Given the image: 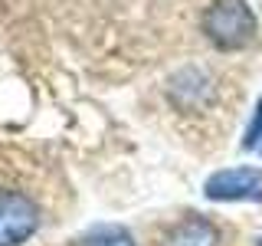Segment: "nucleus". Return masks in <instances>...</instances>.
Here are the masks:
<instances>
[{
  "instance_id": "nucleus-5",
  "label": "nucleus",
  "mask_w": 262,
  "mask_h": 246,
  "mask_svg": "<svg viewBox=\"0 0 262 246\" xmlns=\"http://www.w3.org/2000/svg\"><path fill=\"white\" fill-rule=\"evenodd\" d=\"M76 246H135V236L118 223H98L76 240Z\"/></svg>"
},
{
  "instance_id": "nucleus-6",
  "label": "nucleus",
  "mask_w": 262,
  "mask_h": 246,
  "mask_svg": "<svg viewBox=\"0 0 262 246\" xmlns=\"http://www.w3.org/2000/svg\"><path fill=\"white\" fill-rule=\"evenodd\" d=\"M259 141H262V98H259L256 112H252V121H249V128H246L243 148H246V151H249V148H259Z\"/></svg>"
},
{
  "instance_id": "nucleus-4",
  "label": "nucleus",
  "mask_w": 262,
  "mask_h": 246,
  "mask_svg": "<svg viewBox=\"0 0 262 246\" xmlns=\"http://www.w3.org/2000/svg\"><path fill=\"white\" fill-rule=\"evenodd\" d=\"M220 233L210 220L203 217H187L164 236V246H216Z\"/></svg>"
},
{
  "instance_id": "nucleus-7",
  "label": "nucleus",
  "mask_w": 262,
  "mask_h": 246,
  "mask_svg": "<svg viewBox=\"0 0 262 246\" xmlns=\"http://www.w3.org/2000/svg\"><path fill=\"white\" fill-rule=\"evenodd\" d=\"M259 151H262V141H259Z\"/></svg>"
},
{
  "instance_id": "nucleus-2",
  "label": "nucleus",
  "mask_w": 262,
  "mask_h": 246,
  "mask_svg": "<svg viewBox=\"0 0 262 246\" xmlns=\"http://www.w3.org/2000/svg\"><path fill=\"white\" fill-rule=\"evenodd\" d=\"M203 197L213 203H262V171L259 168H223L207 177Z\"/></svg>"
},
{
  "instance_id": "nucleus-1",
  "label": "nucleus",
  "mask_w": 262,
  "mask_h": 246,
  "mask_svg": "<svg viewBox=\"0 0 262 246\" xmlns=\"http://www.w3.org/2000/svg\"><path fill=\"white\" fill-rule=\"evenodd\" d=\"M256 13L249 10L246 0H216L203 13V33L216 49H246L256 39Z\"/></svg>"
},
{
  "instance_id": "nucleus-3",
  "label": "nucleus",
  "mask_w": 262,
  "mask_h": 246,
  "mask_svg": "<svg viewBox=\"0 0 262 246\" xmlns=\"http://www.w3.org/2000/svg\"><path fill=\"white\" fill-rule=\"evenodd\" d=\"M39 230V207L20 191H0V246H23Z\"/></svg>"
}]
</instances>
